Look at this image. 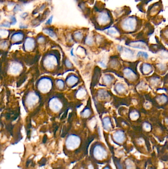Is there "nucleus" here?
<instances>
[{"mask_svg":"<svg viewBox=\"0 0 168 169\" xmlns=\"http://www.w3.org/2000/svg\"><path fill=\"white\" fill-rule=\"evenodd\" d=\"M80 143V138L76 135H71L67 139L66 145L69 150H74L77 148Z\"/></svg>","mask_w":168,"mask_h":169,"instance_id":"obj_1","label":"nucleus"},{"mask_svg":"<svg viewBox=\"0 0 168 169\" xmlns=\"http://www.w3.org/2000/svg\"><path fill=\"white\" fill-rule=\"evenodd\" d=\"M93 155L98 160H103L107 156V153L105 149L100 145H96L93 149Z\"/></svg>","mask_w":168,"mask_h":169,"instance_id":"obj_2","label":"nucleus"},{"mask_svg":"<svg viewBox=\"0 0 168 169\" xmlns=\"http://www.w3.org/2000/svg\"><path fill=\"white\" fill-rule=\"evenodd\" d=\"M136 25V19L133 17H130L126 19L122 23L123 28L127 31H133L135 30Z\"/></svg>","mask_w":168,"mask_h":169,"instance_id":"obj_3","label":"nucleus"},{"mask_svg":"<svg viewBox=\"0 0 168 169\" xmlns=\"http://www.w3.org/2000/svg\"><path fill=\"white\" fill-rule=\"evenodd\" d=\"M109 16L108 13L106 12H103L101 13L98 18L99 23L102 24L107 23L109 22Z\"/></svg>","mask_w":168,"mask_h":169,"instance_id":"obj_4","label":"nucleus"},{"mask_svg":"<svg viewBox=\"0 0 168 169\" xmlns=\"http://www.w3.org/2000/svg\"><path fill=\"white\" fill-rule=\"evenodd\" d=\"M114 139L115 141L118 143H122L125 140L124 134L121 131H118L114 134Z\"/></svg>","mask_w":168,"mask_h":169,"instance_id":"obj_5","label":"nucleus"},{"mask_svg":"<svg viewBox=\"0 0 168 169\" xmlns=\"http://www.w3.org/2000/svg\"><path fill=\"white\" fill-rule=\"evenodd\" d=\"M110 123L108 118H106L104 120V127L106 129H108L110 128Z\"/></svg>","mask_w":168,"mask_h":169,"instance_id":"obj_6","label":"nucleus"},{"mask_svg":"<svg viewBox=\"0 0 168 169\" xmlns=\"http://www.w3.org/2000/svg\"><path fill=\"white\" fill-rule=\"evenodd\" d=\"M46 159L45 158H43L39 162V164H40V166L42 167V166H44L46 164Z\"/></svg>","mask_w":168,"mask_h":169,"instance_id":"obj_7","label":"nucleus"},{"mask_svg":"<svg viewBox=\"0 0 168 169\" xmlns=\"http://www.w3.org/2000/svg\"><path fill=\"white\" fill-rule=\"evenodd\" d=\"M140 55V56H143L144 57L145 59H147L148 57V55L147 54V53L146 52H142V51H140L138 53V56Z\"/></svg>","mask_w":168,"mask_h":169,"instance_id":"obj_8","label":"nucleus"},{"mask_svg":"<svg viewBox=\"0 0 168 169\" xmlns=\"http://www.w3.org/2000/svg\"><path fill=\"white\" fill-rule=\"evenodd\" d=\"M45 32L48 34V35H49L51 37H54V35H55V34L51 30H49V29H46L45 30Z\"/></svg>","mask_w":168,"mask_h":169,"instance_id":"obj_9","label":"nucleus"},{"mask_svg":"<svg viewBox=\"0 0 168 169\" xmlns=\"http://www.w3.org/2000/svg\"><path fill=\"white\" fill-rule=\"evenodd\" d=\"M11 20L12 24H13V25L15 24V23L16 22V18H15V16H12L11 17Z\"/></svg>","mask_w":168,"mask_h":169,"instance_id":"obj_10","label":"nucleus"},{"mask_svg":"<svg viewBox=\"0 0 168 169\" xmlns=\"http://www.w3.org/2000/svg\"><path fill=\"white\" fill-rule=\"evenodd\" d=\"M10 26V24L9 22H7V23H3L1 25V26H3V27H9Z\"/></svg>","mask_w":168,"mask_h":169,"instance_id":"obj_11","label":"nucleus"},{"mask_svg":"<svg viewBox=\"0 0 168 169\" xmlns=\"http://www.w3.org/2000/svg\"><path fill=\"white\" fill-rule=\"evenodd\" d=\"M108 32L109 33L111 34H115V33H116V31L114 29H110V30H108Z\"/></svg>","mask_w":168,"mask_h":169,"instance_id":"obj_12","label":"nucleus"},{"mask_svg":"<svg viewBox=\"0 0 168 169\" xmlns=\"http://www.w3.org/2000/svg\"><path fill=\"white\" fill-rule=\"evenodd\" d=\"M52 17L51 16L50 18H49V20H47V21L46 22V24H50L51 23V22H52Z\"/></svg>","mask_w":168,"mask_h":169,"instance_id":"obj_13","label":"nucleus"},{"mask_svg":"<svg viewBox=\"0 0 168 169\" xmlns=\"http://www.w3.org/2000/svg\"><path fill=\"white\" fill-rule=\"evenodd\" d=\"M46 140H47V137H46V136H44V139H43V143H45L46 142Z\"/></svg>","mask_w":168,"mask_h":169,"instance_id":"obj_14","label":"nucleus"},{"mask_svg":"<svg viewBox=\"0 0 168 169\" xmlns=\"http://www.w3.org/2000/svg\"><path fill=\"white\" fill-rule=\"evenodd\" d=\"M30 163V160H28V161L27 162V163H26V166H27V167L28 166V165H29V164Z\"/></svg>","mask_w":168,"mask_h":169,"instance_id":"obj_15","label":"nucleus"},{"mask_svg":"<svg viewBox=\"0 0 168 169\" xmlns=\"http://www.w3.org/2000/svg\"><path fill=\"white\" fill-rule=\"evenodd\" d=\"M104 169H110V168L108 167H106L104 168Z\"/></svg>","mask_w":168,"mask_h":169,"instance_id":"obj_16","label":"nucleus"}]
</instances>
